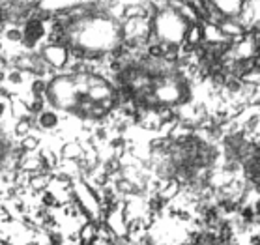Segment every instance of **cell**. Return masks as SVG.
Returning a JSON list of instances; mask_svg holds the SVG:
<instances>
[{"label":"cell","mask_w":260,"mask_h":245,"mask_svg":"<svg viewBox=\"0 0 260 245\" xmlns=\"http://www.w3.org/2000/svg\"><path fill=\"white\" fill-rule=\"evenodd\" d=\"M36 124L42 127V129H54L56 124H58V118L53 111H43L36 116Z\"/></svg>","instance_id":"cell-1"},{"label":"cell","mask_w":260,"mask_h":245,"mask_svg":"<svg viewBox=\"0 0 260 245\" xmlns=\"http://www.w3.org/2000/svg\"><path fill=\"white\" fill-rule=\"evenodd\" d=\"M4 42L8 43H21L23 42V30L17 26H10L4 30Z\"/></svg>","instance_id":"cell-2"}]
</instances>
